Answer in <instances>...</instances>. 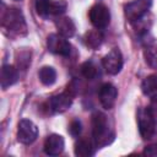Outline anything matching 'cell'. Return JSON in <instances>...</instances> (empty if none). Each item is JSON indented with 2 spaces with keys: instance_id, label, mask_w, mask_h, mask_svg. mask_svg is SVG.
Masks as SVG:
<instances>
[{
  "instance_id": "obj_1",
  "label": "cell",
  "mask_w": 157,
  "mask_h": 157,
  "mask_svg": "<svg viewBox=\"0 0 157 157\" xmlns=\"http://www.w3.org/2000/svg\"><path fill=\"white\" fill-rule=\"evenodd\" d=\"M114 140V131L112 130L108 118L101 112L92 115V141L96 148L104 147Z\"/></svg>"
},
{
  "instance_id": "obj_2",
  "label": "cell",
  "mask_w": 157,
  "mask_h": 157,
  "mask_svg": "<svg viewBox=\"0 0 157 157\" xmlns=\"http://www.w3.org/2000/svg\"><path fill=\"white\" fill-rule=\"evenodd\" d=\"M1 27L11 37H22L27 34V25L22 11L17 7H9L2 11Z\"/></svg>"
},
{
  "instance_id": "obj_3",
  "label": "cell",
  "mask_w": 157,
  "mask_h": 157,
  "mask_svg": "<svg viewBox=\"0 0 157 157\" xmlns=\"http://www.w3.org/2000/svg\"><path fill=\"white\" fill-rule=\"evenodd\" d=\"M139 132L144 140H150L153 137L156 131V120L152 110L150 108H140L136 113Z\"/></svg>"
},
{
  "instance_id": "obj_4",
  "label": "cell",
  "mask_w": 157,
  "mask_h": 157,
  "mask_svg": "<svg viewBox=\"0 0 157 157\" xmlns=\"http://www.w3.org/2000/svg\"><path fill=\"white\" fill-rule=\"evenodd\" d=\"M151 6L152 0H132L124 5L125 18L130 23H136L148 12Z\"/></svg>"
},
{
  "instance_id": "obj_5",
  "label": "cell",
  "mask_w": 157,
  "mask_h": 157,
  "mask_svg": "<svg viewBox=\"0 0 157 157\" xmlns=\"http://www.w3.org/2000/svg\"><path fill=\"white\" fill-rule=\"evenodd\" d=\"M38 137V128L29 119L20 120L17 125V140L23 145L33 144Z\"/></svg>"
},
{
  "instance_id": "obj_6",
  "label": "cell",
  "mask_w": 157,
  "mask_h": 157,
  "mask_svg": "<svg viewBox=\"0 0 157 157\" xmlns=\"http://www.w3.org/2000/svg\"><path fill=\"white\" fill-rule=\"evenodd\" d=\"M47 48L50 53L60 56H67L71 52V44L67 38L59 33H52L47 38Z\"/></svg>"
},
{
  "instance_id": "obj_7",
  "label": "cell",
  "mask_w": 157,
  "mask_h": 157,
  "mask_svg": "<svg viewBox=\"0 0 157 157\" xmlns=\"http://www.w3.org/2000/svg\"><path fill=\"white\" fill-rule=\"evenodd\" d=\"M90 21L97 29L105 28L110 22V12L109 9L103 4H94L90 9Z\"/></svg>"
},
{
  "instance_id": "obj_8",
  "label": "cell",
  "mask_w": 157,
  "mask_h": 157,
  "mask_svg": "<svg viewBox=\"0 0 157 157\" xmlns=\"http://www.w3.org/2000/svg\"><path fill=\"white\" fill-rule=\"evenodd\" d=\"M123 55L118 48H113L102 59V66L109 75H118L123 69Z\"/></svg>"
},
{
  "instance_id": "obj_9",
  "label": "cell",
  "mask_w": 157,
  "mask_h": 157,
  "mask_svg": "<svg viewBox=\"0 0 157 157\" xmlns=\"http://www.w3.org/2000/svg\"><path fill=\"white\" fill-rule=\"evenodd\" d=\"M72 99H74V94H71L69 91L61 92V93L54 94L49 98L48 107L54 113H64L65 110H67L71 107Z\"/></svg>"
},
{
  "instance_id": "obj_10",
  "label": "cell",
  "mask_w": 157,
  "mask_h": 157,
  "mask_svg": "<svg viewBox=\"0 0 157 157\" xmlns=\"http://www.w3.org/2000/svg\"><path fill=\"white\" fill-rule=\"evenodd\" d=\"M118 90L112 83H103L98 90V98L104 109H112L117 102Z\"/></svg>"
},
{
  "instance_id": "obj_11",
  "label": "cell",
  "mask_w": 157,
  "mask_h": 157,
  "mask_svg": "<svg viewBox=\"0 0 157 157\" xmlns=\"http://www.w3.org/2000/svg\"><path fill=\"white\" fill-rule=\"evenodd\" d=\"M65 147V142L63 136L58 134H50L47 136L44 141V152L49 156H59Z\"/></svg>"
},
{
  "instance_id": "obj_12",
  "label": "cell",
  "mask_w": 157,
  "mask_h": 157,
  "mask_svg": "<svg viewBox=\"0 0 157 157\" xmlns=\"http://www.w3.org/2000/svg\"><path fill=\"white\" fill-rule=\"evenodd\" d=\"M18 81V71L15 66L10 64H5L1 67L0 74V85L2 90H7L10 86L15 85Z\"/></svg>"
},
{
  "instance_id": "obj_13",
  "label": "cell",
  "mask_w": 157,
  "mask_h": 157,
  "mask_svg": "<svg viewBox=\"0 0 157 157\" xmlns=\"http://www.w3.org/2000/svg\"><path fill=\"white\" fill-rule=\"evenodd\" d=\"M54 23L58 29V33L65 38H71L76 32V26L70 17L58 16L56 18H54Z\"/></svg>"
},
{
  "instance_id": "obj_14",
  "label": "cell",
  "mask_w": 157,
  "mask_h": 157,
  "mask_svg": "<svg viewBox=\"0 0 157 157\" xmlns=\"http://www.w3.org/2000/svg\"><path fill=\"white\" fill-rule=\"evenodd\" d=\"M142 93L151 101L157 102V74L147 76L141 83Z\"/></svg>"
},
{
  "instance_id": "obj_15",
  "label": "cell",
  "mask_w": 157,
  "mask_h": 157,
  "mask_svg": "<svg viewBox=\"0 0 157 157\" xmlns=\"http://www.w3.org/2000/svg\"><path fill=\"white\" fill-rule=\"evenodd\" d=\"M80 70H81V75L85 78L90 80V81L96 80V78H98L101 76V67H99V65L94 60H87V61H85L81 65V69Z\"/></svg>"
},
{
  "instance_id": "obj_16",
  "label": "cell",
  "mask_w": 157,
  "mask_h": 157,
  "mask_svg": "<svg viewBox=\"0 0 157 157\" xmlns=\"http://www.w3.org/2000/svg\"><path fill=\"white\" fill-rule=\"evenodd\" d=\"M94 144L93 141H88L86 139H80L75 144V155L78 157H90L94 155Z\"/></svg>"
},
{
  "instance_id": "obj_17",
  "label": "cell",
  "mask_w": 157,
  "mask_h": 157,
  "mask_svg": "<svg viewBox=\"0 0 157 157\" xmlns=\"http://www.w3.org/2000/svg\"><path fill=\"white\" fill-rule=\"evenodd\" d=\"M83 42L88 48L97 49L103 42V36L99 32V29H92V31H88L85 33Z\"/></svg>"
},
{
  "instance_id": "obj_18",
  "label": "cell",
  "mask_w": 157,
  "mask_h": 157,
  "mask_svg": "<svg viewBox=\"0 0 157 157\" xmlns=\"http://www.w3.org/2000/svg\"><path fill=\"white\" fill-rule=\"evenodd\" d=\"M38 77L44 86H52L56 81V71L52 66H43L38 72Z\"/></svg>"
},
{
  "instance_id": "obj_19",
  "label": "cell",
  "mask_w": 157,
  "mask_h": 157,
  "mask_svg": "<svg viewBox=\"0 0 157 157\" xmlns=\"http://www.w3.org/2000/svg\"><path fill=\"white\" fill-rule=\"evenodd\" d=\"M67 9V4L64 0H50L49 2V18H56L58 16H63Z\"/></svg>"
},
{
  "instance_id": "obj_20",
  "label": "cell",
  "mask_w": 157,
  "mask_h": 157,
  "mask_svg": "<svg viewBox=\"0 0 157 157\" xmlns=\"http://www.w3.org/2000/svg\"><path fill=\"white\" fill-rule=\"evenodd\" d=\"M144 58L146 64L157 70V45H148L144 50Z\"/></svg>"
},
{
  "instance_id": "obj_21",
  "label": "cell",
  "mask_w": 157,
  "mask_h": 157,
  "mask_svg": "<svg viewBox=\"0 0 157 157\" xmlns=\"http://www.w3.org/2000/svg\"><path fill=\"white\" fill-rule=\"evenodd\" d=\"M49 2L50 0H34V6H36V11L37 13L48 20L49 18V13H48V10H49Z\"/></svg>"
},
{
  "instance_id": "obj_22",
  "label": "cell",
  "mask_w": 157,
  "mask_h": 157,
  "mask_svg": "<svg viewBox=\"0 0 157 157\" xmlns=\"http://www.w3.org/2000/svg\"><path fill=\"white\" fill-rule=\"evenodd\" d=\"M16 61H17V65L25 70V69H26V67L29 65V63H31V54H29L28 52L17 53Z\"/></svg>"
},
{
  "instance_id": "obj_23",
  "label": "cell",
  "mask_w": 157,
  "mask_h": 157,
  "mask_svg": "<svg viewBox=\"0 0 157 157\" xmlns=\"http://www.w3.org/2000/svg\"><path fill=\"white\" fill-rule=\"evenodd\" d=\"M69 132H70L72 136H75V137L78 136L80 132H81V121L77 120V119L72 120V121L70 123V125H69Z\"/></svg>"
},
{
  "instance_id": "obj_24",
  "label": "cell",
  "mask_w": 157,
  "mask_h": 157,
  "mask_svg": "<svg viewBox=\"0 0 157 157\" xmlns=\"http://www.w3.org/2000/svg\"><path fill=\"white\" fill-rule=\"evenodd\" d=\"M142 155H145V156H151V157H156V156H157V146H156V145H150V146L145 147Z\"/></svg>"
},
{
  "instance_id": "obj_25",
  "label": "cell",
  "mask_w": 157,
  "mask_h": 157,
  "mask_svg": "<svg viewBox=\"0 0 157 157\" xmlns=\"http://www.w3.org/2000/svg\"><path fill=\"white\" fill-rule=\"evenodd\" d=\"M16 1H17V0H16Z\"/></svg>"
}]
</instances>
